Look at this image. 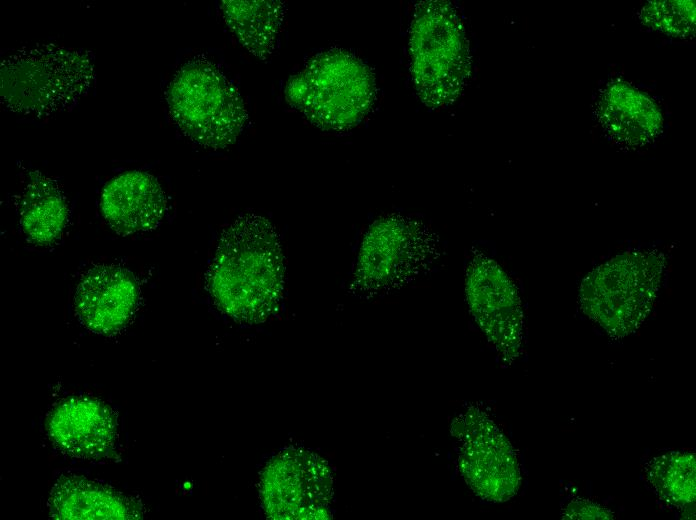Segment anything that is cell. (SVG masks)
<instances>
[{
    "mask_svg": "<svg viewBox=\"0 0 696 520\" xmlns=\"http://www.w3.org/2000/svg\"><path fill=\"white\" fill-rule=\"evenodd\" d=\"M284 257L278 234L264 217L247 214L223 233L208 275L218 306L239 321L258 322L276 308Z\"/></svg>",
    "mask_w": 696,
    "mask_h": 520,
    "instance_id": "cell-1",
    "label": "cell"
},
{
    "mask_svg": "<svg viewBox=\"0 0 696 520\" xmlns=\"http://www.w3.org/2000/svg\"><path fill=\"white\" fill-rule=\"evenodd\" d=\"M94 80L90 51L54 43L21 48L1 62V104L22 116L48 117L76 105Z\"/></svg>",
    "mask_w": 696,
    "mask_h": 520,
    "instance_id": "cell-2",
    "label": "cell"
},
{
    "mask_svg": "<svg viewBox=\"0 0 696 520\" xmlns=\"http://www.w3.org/2000/svg\"><path fill=\"white\" fill-rule=\"evenodd\" d=\"M376 97L371 69L340 49L315 55L291 76L285 98L315 126L331 131L349 129L369 113Z\"/></svg>",
    "mask_w": 696,
    "mask_h": 520,
    "instance_id": "cell-3",
    "label": "cell"
},
{
    "mask_svg": "<svg viewBox=\"0 0 696 520\" xmlns=\"http://www.w3.org/2000/svg\"><path fill=\"white\" fill-rule=\"evenodd\" d=\"M166 102L182 133L211 149L235 143L248 120L237 88L218 65L203 57L188 61L175 73Z\"/></svg>",
    "mask_w": 696,
    "mask_h": 520,
    "instance_id": "cell-4",
    "label": "cell"
},
{
    "mask_svg": "<svg viewBox=\"0 0 696 520\" xmlns=\"http://www.w3.org/2000/svg\"><path fill=\"white\" fill-rule=\"evenodd\" d=\"M410 63L415 89L427 105L451 104L469 72V48L462 22L446 1L421 2L410 29Z\"/></svg>",
    "mask_w": 696,
    "mask_h": 520,
    "instance_id": "cell-5",
    "label": "cell"
},
{
    "mask_svg": "<svg viewBox=\"0 0 696 520\" xmlns=\"http://www.w3.org/2000/svg\"><path fill=\"white\" fill-rule=\"evenodd\" d=\"M459 426V461L468 484L488 501L503 502L512 498L518 491L521 477L509 440L480 410L471 411Z\"/></svg>",
    "mask_w": 696,
    "mask_h": 520,
    "instance_id": "cell-6",
    "label": "cell"
},
{
    "mask_svg": "<svg viewBox=\"0 0 696 520\" xmlns=\"http://www.w3.org/2000/svg\"><path fill=\"white\" fill-rule=\"evenodd\" d=\"M624 276H612L607 267L597 276L587 278L581 291V306L584 313L601 326L608 334L617 337L634 332L651 310L657 282L651 271L641 269L627 259L623 260Z\"/></svg>",
    "mask_w": 696,
    "mask_h": 520,
    "instance_id": "cell-7",
    "label": "cell"
},
{
    "mask_svg": "<svg viewBox=\"0 0 696 520\" xmlns=\"http://www.w3.org/2000/svg\"><path fill=\"white\" fill-rule=\"evenodd\" d=\"M470 309L489 341L506 358L521 346L522 312L514 287L498 266L474 264L468 275Z\"/></svg>",
    "mask_w": 696,
    "mask_h": 520,
    "instance_id": "cell-8",
    "label": "cell"
},
{
    "mask_svg": "<svg viewBox=\"0 0 696 520\" xmlns=\"http://www.w3.org/2000/svg\"><path fill=\"white\" fill-rule=\"evenodd\" d=\"M50 440L63 453L80 459H98L113 448L116 419L102 402L70 398L58 404L47 420Z\"/></svg>",
    "mask_w": 696,
    "mask_h": 520,
    "instance_id": "cell-9",
    "label": "cell"
},
{
    "mask_svg": "<svg viewBox=\"0 0 696 520\" xmlns=\"http://www.w3.org/2000/svg\"><path fill=\"white\" fill-rule=\"evenodd\" d=\"M138 302L133 275L117 266L101 265L81 279L75 294V308L81 322L90 330L114 333L132 317Z\"/></svg>",
    "mask_w": 696,
    "mask_h": 520,
    "instance_id": "cell-10",
    "label": "cell"
},
{
    "mask_svg": "<svg viewBox=\"0 0 696 520\" xmlns=\"http://www.w3.org/2000/svg\"><path fill=\"white\" fill-rule=\"evenodd\" d=\"M100 206L111 228L122 234H133L159 225L166 198L154 176L135 170L119 174L104 186Z\"/></svg>",
    "mask_w": 696,
    "mask_h": 520,
    "instance_id": "cell-11",
    "label": "cell"
},
{
    "mask_svg": "<svg viewBox=\"0 0 696 520\" xmlns=\"http://www.w3.org/2000/svg\"><path fill=\"white\" fill-rule=\"evenodd\" d=\"M55 519H139L138 503L123 494L79 476H62L54 484L48 499Z\"/></svg>",
    "mask_w": 696,
    "mask_h": 520,
    "instance_id": "cell-12",
    "label": "cell"
},
{
    "mask_svg": "<svg viewBox=\"0 0 696 520\" xmlns=\"http://www.w3.org/2000/svg\"><path fill=\"white\" fill-rule=\"evenodd\" d=\"M223 18L240 44L255 57L265 60L274 52L286 7L274 0H223Z\"/></svg>",
    "mask_w": 696,
    "mask_h": 520,
    "instance_id": "cell-13",
    "label": "cell"
},
{
    "mask_svg": "<svg viewBox=\"0 0 696 520\" xmlns=\"http://www.w3.org/2000/svg\"><path fill=\"white\" fill-rule=\"evenodd\" d=\"M68 212L67 202L57 185L41 173L31 172L20 206L24 233L35 243H52L62 234Z\"/></svg>",
    "mask_w": 696,
    "mask_h": 520,
    "instance_id": "cell-14",
    "label": "cell"
},
{
    "mask_svg": "<svg viewBox=\"0 0 696 520\" xmlns=\"http://www.w3.org/2000/svg\"><path fill=\"white\" fill-rule=\"evenodd\" d=\"M695 454L674 451L656 457L648 467V479L667 503L682 508L695 502Z\"/></svg>",
    "mask_w": 696,
    "mask_h": 520,
    "instance_id": "cell-15",
    "label": "cell"
},
{
    "mask_svg": "<svg viewBox=\"0 0 696 520\" xmlns=\"http://www.w3.org/2000/svg\"><path fill=\"white\" fill-rule=\"evenodd\" d=\"M563 519H612L607 508L585 499L571 501L562 512Z\"/></svg>",
    "mask_w": 696,
    "mask_h": 520,
    "instance_id": "cell-16",
    "label": "cell"
}]
</instances>
